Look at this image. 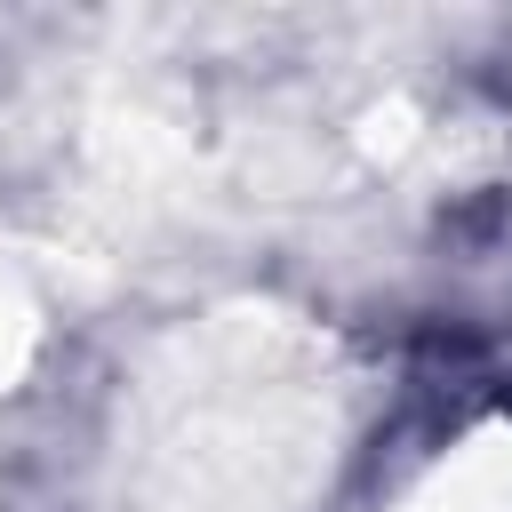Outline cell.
Wrapping results in <instances>:
<instances>
[{"label": "cell", "instance_id": "obj_1", "mask_svg": "<svg viewBox=\"0 0 512 512\" xmlns=\"http://www.w3.org/2000/svg\"><path fill=\"white\" fill-rule=\"evenodd\" d=\"M368 424L360 352L280 304L160 328L112 392L88 512H312Z\"/></svg>", "mask_w": 512, "mask_h": 512}, {"label": "cell", "instance_id": "obj_2", "mask_svg": "<svg viewBox=\"0 0 512 512\" xmlns=\"http://www.w3.org/2000/svg\"><path fill=\"white\" fill-rule=\"evenodd\" d=\"M384 512H512V416L464 424L416 464V480Z\"/></svg>", "mask_w": 512, "mask_h": 512}, {"label": "cell", "instance_id": "obj_3", "mask_svg": "<svg viewBox=\"0 0 512 512\" xmlns=\"http://www.w3.org/2000/svg\"><path fill=\"white\" fill-rule=\"evenodd\" d=\"M32 344H40V320H32V304L16 296V288H0V392L32 368Z\"/></svg>", "mask_w": 512, "mask_h": 512}]
</instances>
